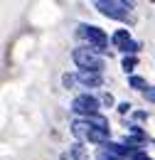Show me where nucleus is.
Masks as SVG:
<instances>
[{
	"label": "nucleus",
	"mask_w": 155,
	"mask_h": 160,
	"mask_svg": "<svg viewBox=\"0 0 155 160\" xmlns=\"http://www.w3.org/2000/svg\"><path fill=\"white\" fill-rule=\"evenodd\" d=\"M72 108H74L77 113H86V116L91 118V116H96V111H98V101L94 99V96H89V94H81V96L74 99Z\"/></svg>",
	"instance_id": "obj_4"
},
{
	"label": "nucleus",
	"mask_w": 155,
	"mask_h": 160,
	"mask_svg": "<svg viewBox=\"0 0 155 160\" xmlns=\"http://www.w3.org/2000/svg\"><path fill=\"white\" fill-rule=\"evenodd\" d=\"M79 35H84V37L91 42L96 49H103V47H106V42H108L106 32H103V30H98V27H94V25H81V27H79Z\"/></svg>",
	"instance_id": "obj_3"
},
{
	"label": "nucleus",
	"mask_w": 155,
	"mask_h": 160,
	"mask_svg": "<svg viewBox=\"0 0 155 160\" xmlns=\"http://www.w3.org/2000/svg\"><path fill=\"white\" fill-rule=\"evenodd\" d=\"M111 40H113V44H116L118 49H123V47L131 42V35H128V30H118V32H113Z\"/></svg>",
	"instance_id": "obj_6"
},
{
	"label": "nucleus",
	"mask_w": 155,
	"mask_h": 160,
	"mask_svg": "<svg viewBox=\"0 0 155 160\" xmlns=\"http://www.w3.org/2000/svg\"><path fill=\"white\" fill-rule=\"evenodd\" d=\"M131 8H133L131 2H116V0H98L96 2V10H101L108 18H116V20H126Z\"/></svg>",
	"instance_id": "obj_2"
},
{
	"label": "nucleus",
	"mask_w": 155,
	"mask_h": 160,
	"mask_svg": "<svg viewBox=\"0 0 155 160\" xmlns=\"http://www.w3.org/2000/svg\"><path fill=\"white\" fill-rule=\"evenodd\" d=\"M136 57H126V59H123V69H126V72H131V69H133V67H136Z\"/></svg>",
	"instance_id": "obj_8"
},
{
	"label": "nucleus",
	"mask_w": 155,
	"mask_h": 160,
	"mask_svg": "<svg viewBox=\"0 0 155 160\" xmlns=\"http://www.w3.org/2000/svg\"><path fill=\"white\" fill-rule=\"evenodd\" d=\"M72 84H74V77H69V74H67V77H64V86H72Z\"/></svg>",
	"instance_id": "obj_13"
},
{
	"label": "nucleus",
	"mask_w": 155,
	"mask_h": 160,
	"mask_svg": "<svg viewBox=\"0 0 155 160\" xmlns=\"http://www.w3.org/2000/svg\"><path fill=\"white\" fill-rule=\"evenodd\" d=\"M128 84H131L133 89H145V81L140 79V77H131V79H128Z\"/></svg>",
	"instance_id": "obj_7"
},
{
	"label": "nucleus",
	"mask_w": 155,
	"mask_h": 160,
	"mask_svg": "<svg viewBox=\"0 0 155 160\" xmlns=\"http://www.w3.org/2000/svg\"><path fill=\"white\" fill-rule=\"evenodd\" d=\"M79 81L86 84V86H101V84H103V77L96 74V72H79Z\"/></svg>",
	"instance_id": "obj_5"
},
{
	"label": "nucleus",
	"mask_w": 155,
	"mask_h": 160,
	"mask_svg": "<svg viewBox=\"0 0 155 160\" xmlns=\"http://www.w3.org/2000/svg\"><path fill=\"white\" fill-rule=\"evenodd\" d=\"M103 106H111V103H113V96H111V94H103Z\"/></svg>",
	"instance_id": "obj_11"
},
{
	"label": "nucleus",
	"mask_w": 155,
	"mask_h": 160,
	"mask_svg": "<svg viewBox=\"0 0 155 160\" xmlns=\"http://www.w3.org/2000/svg\"><path fill=\"white\" fill-rule=\"evenodd\" d=\"M123 52H128V54H136V52H138V44H136V42H128V44L123 47Z\"/></svg>",
	"instance_id": "obj_9"
},
{
	"label": "nucleus",
	"mask_w": 155,
	"mask_h": 160,
	"mask_svg": "<svg viewBox=\"0 0 155 160\" xmlns=\"http://www.w3.org/2000/svg\"><path fill=\"white\" fill-rule=\"evenodd\" d=\"M118 111H121V113H128V111H131V103H121Z\"/></svg>",
	"instance_id": "obj_12"
},
{
	"label": "nucleus",
	"mask_w": 155,
	"mask_h": 160,
	"mask_svg": "<svg viewBox=\"0 0 155 160\" xmlns=\"http://www.w3.org/2000/svg\"><path fill=\"white\" fill-rule=\"evenodd\" d=\"M98 160H116V158H113V155H108V153H101V155H98Z\"/></svg>",
	"instance_id": "obj_14"
},
{
	"label": "nucleus",
	"mask_w": 155,
	"mask_h": 160,
	"mask_svg": "<svg viewBox=\"0 0 155 160\" xmlns=\"http://www.w3.org/2000/svg\"><path fill=\"white\" fill-rule=\"evenodd\" d=\"M74 62L81 67V72H96V74H101V69H103V59L98 54H94L91 49H86V47L74 49Z\"/></svg>",
	"instance_id": "obj_1"
},
{
	"label": "nucleus",
	"mask_w": 155,
	"mask_h": 160,
	"mask_svg": "<svg viewBox=\"0 0 155 160\" xmlns=\"http://www.w3.org/2000/svg\"><path fill=\"white\" fill-rule=\"evenodd\" d=\"M145 99H148V101H155V89H150V86L145 89Z\"/></svg>",
	"instance_id": "obj_10"
}]
</instances>
